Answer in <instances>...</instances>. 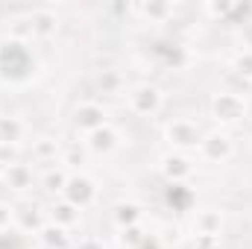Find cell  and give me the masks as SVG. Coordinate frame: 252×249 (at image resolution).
<instances>
[{
    "label": "cell",
    "instance_id": "6da1fadb",
    "mask_svg": "<svg viewBox=\"0 0 252 249\" xmlns=\"http://www.w3.org/2000/svg\"><path fill=\"white\" fill-rule=\"evenodd\" d=\"M211 115H214L220 124H241L244 115H247V103H244L241 94L223 91V94H214V100H211Z\"/></svg>",
    "mask_w": 252,
    "mask_h": 249
},
{
    "label": "cell",
    "instance_id": "7a4b0ae2",
    "mask_svg": "<svg viewBox=\"0 0 252 249\" xmlns=\"http://www.w3.org/2000/svg\"><path fill=\"white\" fill-rule=\"evenodd\" d=\"M129 106H132L135 115H144V118L147 115H156L161 109V91L156 85H138L129 94Z\"/></svg>",
    "mask_w": 252,
    "mask_h": 249
},
{
    "label": "cell",
    "instance_id": "3957f363",
    "mask_svg": "<svg viewBox=\"0 0 252 249\" xmlns=\"http://www.w3.org/2000/svg\"><path fill=\"white\" fill-rule=\"evenodd\" d=\"M62 193H64V202H70V205H76V208H85V205L94 202L97 187H94V182H91L88 176H70Z\"/></svg>",
    "mask_w": 252,
    "mask_h": 249
},
{
    "label": "cell",
    "instance_id": "277c9868",
    "mask_svg": "<svg viewBox=\"0 0 252 249\" xmlns=\"http://www.w3.org/2000/svg\"><path fill=\"white\" fill-rule=\"evenodd\" d=\"M167 141L176 144V147H182V150H188V147H199L202 144V132H199V126L193 124V121L179 118V121L167 124Z\"/></svg>",
    "mask_w": 252,
    "mask_h": 249
},
{
    "label": "cell",
    "instance_id": "5b68a950",
    "mask_svg": "<svg viewBox=\"0 0 252 249\" xmlns=\"http://www.w3.org/2000/svg\"><path fill=\"white\" fill-rule=\"evenodd\" d=\"M199 153H202V158H208V161H226V158L232 156V138H229L226 132L202 135Z\"/></svg>",
    "mask_w": 252,
    "mask_h": 249
},
{
    "label": "cell",
    "instance_id": "8992f818",
    "mask_svg": "<svg viewBox=\"0 0 252 249\" xmlns=\"http://www.w3.org/2000/svg\"><path fill=\"white\" fill-rule=\"evenodd\" d=\"M73 124L79 126L82 132H97V129H103L106 126V109L100 106V103H82V106H76V112H73Z\"/></svg>",
    "mask_w": 252,
    "mask_h": 249
},
{
    "label": "cell",
    "instance_id": "52a82bcc",
    "mask_svg": "<svg viewBox=\"0 0 252 249\" xmlns=\"http://www.w3.org/2000/svg\"><path fill=\"white\" fill-rule=\"evenodd\" d=\"M161 173H164L173 185H182V179H188L190 173H193V164H190L185 156L170 153V156H164V158H161Z\"/></svg>",
    "mask_w": 252,
    "mask_h": 249
},
{
    "label": "cell",
    "instance_id": "ba28073f",
    "mask_svg": "<svg viewBox=\"0 0 252 249\" xmlns=\"http://www.w3.org/2000/svg\"><path fill=\"white\" fill-rule=\"evenodd\" d=\"M30 21H32V35H35V38H50V35L56 32V27H59L56 12H53V9H47V6H41V9H35V12H30Z\"/></svg>",
    "mask_w": 252,
    "mask_h": 249
},
{
    "label": "cell",
    "instance_id": "9c48e42d",
    "mask_svg": "<svg viewBox=\"0 0 252 249\" xmlns=\"http://www.w3.org/2000/svg\"><path fill=\"white\" fill-rule=\"evenodd\" d=\"M220 229H223V214H220V211H199L196 220H193V232H196V238H199V235L220 238Z\"/></svg>",
    "mask_w": 252,
    "mask_h": 249
},
{
    "label": "cell",
    "instance_id": "30bf717a",
    "mask_svg": "<svg viewBox=\"0 0 252 249\" xmlns=\"http://www.w3.org/2000/svg\"><path fill=\"white\" fill-rule=\"evenodd\" d=\"M3 179L15 190H27V187H32V167H27V164L18 161V164H12V167L3 170Z\"/></svg>",
    "mask_w": 252,
    "mask_h": 249
},
{
    "label": "cell",
    "instance_id": "8fae6325",
    "mask_svg": "<svg viewBox=\"0 0 252 249\" xmlns=\"http://www.w3.org/2000/svg\"><path fill=\"white\" fill-rule=\"evenodd\" d=\"M50 223H56V226H62V229H70V226H76L79 223V208L76 205H70V202H56L53 208H50Z\"/></svg>",
    "mask_w": 252,
    "mask_h": 249
},
{
    "label": "cell",
    "instance_id": "7c38bea8",
    "mask_svg": "<svg viewBox=\"0 0 252 249\" xmlns=\"http://www.w3.org/2000/svg\"><path fill=\"white\" fill-rule=\"evenodd\" d=\"M115 147H118V132L109 129V126L88 135V150H94V153H112Z\"/></svg>",
    "mask_w": 252,
    "mask_h": 249
},
{
    "label": "cell",
    "instance_id": "4fadbf2b",
    "mask_svg": "<svg viewBox=\"0 0 252 249\" xmlns=\"http://www.w3.org/2000/svg\"><path fill=\"white\" fill-rule=\"evenodd\" d=\"M41 241L50 249H70V238H67V229L56 226V223H44V229L38 232Z\"/></svg>",
    "mask_w": 252,
    "mask_h": 249
},
{
    "label": "cell",
    "instance_id": "5bb4252c",
    "mask_svg": "<svg viewBox=\"0 0 252 249\" xmlns=\"http://www.w3.org/2000/svg\"><path fill=\"white\" fill-rule=\"evenodd\" d=\"M124 85H126L124 76H121L118 70H112V67L97 73V88H100L103 94H121V91H124Z\"/></svg>",
    "mask_w": 252,
    "mask_h": 249
},
{
    "label": "cell",
    "instance_id": "9a60e30c",
    "mask_svg": "<svg viewBox=\"0 0 252 249\" xmlns=\"http://www.w3.org/2000/svg\"><path fill=\"white\" fill-rule=\"evenodd\" d=\"M21 135H24V124L18 118L0 115V144H18Z\"/></svg>",
    "mask_w": 252,
    "mask_h": 249
},
{
    "label": "cell",
    "instance_id": "2e32d148",
    "mask_svg": "<svg viewBox=\"0 0 252 249\" xmlns=\"http://www.w3.org/2000/svg\"><path fill=\"white\" fill-rule=\"evenodd\" d=\"M138 220H141V208H138L135 202H121V205L115 208V223H118L121 229L138 226Z\"/></svg>",
    "mask_w": 252,
    "mask_h": 249
},
{
    "label": "cell",
    "instance_id": "e0dca14e",
    "mask_svg": "<svg viewBox=\"0 0 252 249\" xmlns=\"http://www.w3.org/2000/svg\"><path fill=\"white\" fill-rule=\"evenodd\" d=\"M141 15H147L150 21H167L170 15H173V6L170 3H141V6H135Z\"/></svg>",
    "mask_w": 252,
    "mask_h": 249
},
{
    "label": "cell",
    "instance_id": "ac0fdd59",
    "mask_svg": "<svg viewBox=\"0 0 252 249\" xmlns=\"http://www.w3.org/2000/svg\"><path fill=\"white\" fill-rule=\"evenodd\" d=\"M67 173H64L62 167H56V170H47L44 173V179H41V185H44V190H50V193H62L64 185H67Z\"/></svg>",
    "mask_w": 252,
    "mask_h": 249
},
{
    "label": "cell",
    "instance_id": "d6986e66",
    "mask_svg": "<svg viewBox=\"0 0 252 249\" xmlns=\"http://www.w3.org/2000/svg\"><path fill=\"white\" fill-rule=\"evenodd\" d=\"M56 141L53 138H41V141H35V147H32V156L38 158V161H56Z\"/></svg>",
    "mask_w": 252,
    "mask_h": 249
},
{
    "label": "cell",
    "instance_id": "ffe728a7",
    "mask_svg": "<svg viewBox=\"0 0 252 249\" xmlns=\"http://www.w3.org/2000/svg\"><path fill=\"white\" fill-rule=\"evenodd\" d=\"M232 70L244 79H252V50H241L235 59H232Z\"/></svg>",
    "mask_w": 252,
    "mask_h": 249
},
{
    "label": "cell",
    "instance_id": "44dd1931",
    "mask_svg": "<svg viewBox=\"0 0 252 249\" xmlns=\"http://www.w3.org/2000/svg\"><path fill=\"white\" fill-rule=\"evenodd\" d=\"M232 6H235V3H229V0H223V3H205V6H202V12H205V15H211V18L229 21V15H232Z\"/></svg>",
    "mask_w": 252,
    "mask_h": 249
},
{
    "label": "cell",
    "instance_id": "7402d4cb",
    "mask_svg": "<svg viewBox=\"0 0 252 249\" xmlns=\"http://www.w3.org/2000/svg\"><path fill=\"white\" fill-rule=\"evenodd\" d=\"M147 241V235L141 232V226H129V229H121V244L124 247H141Z\"/></svg>",
    "mask_w": 252,
    "mask_h": 249
},
{
    "label": "cell",
    "instance_id": "603a6c76",
    "mask_svg": "<svg viewBox=\"0 0 252 249\" xmlns=\"http://www.w3.org/2000/svg\"><path fill=\"white\" fill-rule=\"evenodd\" d=\"M12 164H18V147L15 144H0V167L6 170Z\"/></svg>",
    "mask_w": 252,
    "mask_h": 249
},
{
    "label": "cell",
    "instance_id": "cb8c5ba5",
    "mask_svg": "<svg viewBox=\"0 0 252 249\" xmlns=\"http://www.w3.org/2000/svg\"><path fill=\"white\" fill-rule=\"evenodd\" d=\"M82 161H85V153H82V150L70 147V150L64 153V164H67V167H76V164H82Z\"/></svg>",
    "mask_w": 252,
    "mask_h": 249
},
{
    "label": "cell",
    "instance_id": "d4e9b609",
    "mask_svg": "<svg viewBox=\"0 0 252 249\" xmlns=\"http://www.w3.org/2000/svg\"><path fill=\"white\" fill-rule=\"evenodd\" d=\"M241 41H244V50H252V21L250 24H244V30H241Z\"/></svg>",
    "mask_w": 252,
    "mask_h": 249
},
{
    "label": "cell",
    "instance_id": "484cf974",
    "mask_svg": "<svg viewBox=\"0 0 252 249\" xmlns=\"http://www.w3.org/2000/svg\"><path fill=\"white\" fill-rule=\"evenodd\" d=\"M9 223H12V208L6 202H0V229H6Z\"/></svg>",
    "mask_w": 252,
    "mask_h": 249
},
{
    "label": "cell",
    "instance_id": "4316f807",
    "mask_svg": "<svg viewBox=\"0 0 252 249\" xmlns=\"http://www.w3.org/2000/svg\"><path fill=\"white\" fill-rule=\"evenodd\" d=\"M76 249H103V241H97V238H85V241H79V247Z\"/></svg>",
    "mask_w": 252,
    "mask_h": 249
},
{
    "label": "cell",
    "instance_id": "83f0119b",
    "mask_svg": "<svg viewBox=\"0 0 252 249\" xmlns=\"http://www.w3.org/2000/svg\"><path fill=\"white\" fill-rule=\"evenodd\" d=\"M0 182H3V170H0Z\"/></svg>",
    "mask_w": 252,
    "mask_h": 249
}]
</instances>
